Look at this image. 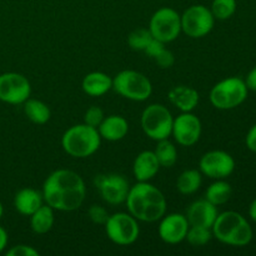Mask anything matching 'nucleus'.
I'll use <instances>...</instances> for the list:
<instances>
[{
    "label": "nucleus",
    "instance_id": "obj_1",
    "mask_svg": "<svg viewBox=\"0 0 256 256\" xmlns=\"http://www.w3.org/2000/svg\"><path fill=\"white\" fill-rule=\"evenodd\" d=\"M86 186L78 172L68 169H58L45 179L42 185L44 202L54 210L74 212L82 205Z\"/></svg>",
    "mask_w": 256,
    "mask_h": 256
},
{
    "label": "nucleus",
    "instance_id": "obj_2",
    "mask_svg": "<svg viewBox=\"0 0 256 256\" xmlns=\"http://www.w3.org/2000/svg\"><path fill=\"white\" fill-rule=\"evenodd\" d=\"M129 214L138 222H155L166 212V199L164 194L148 182H138L130 186L126 200Z\"/></svg>",
    "mask_w": 256,
    "mask_h": 256
},
{
    "label": "nucleus",
    "instance_id": "obj_3",
    "mask_svg": "<svg viewBox=\"0 0 256 256\" xmlns=\"http://www.w3.org/2000/svg\"><path fill=\"white\" fill-rule=\"evenodd\" d=\"M212 236L232 246H245L252 240V229L248 220L236 212L218 214L212 226Z\"/></svg>",
    "mask_w": 256,
    "mask_h": 256
},
{
    "label": "nucleus",
    "instance_id": "obj_4",
    "mask_svg": "<svg viewBox=\"0 0 256 256\" xmlns=\"http://www.w3.org/2000/svg\"><path fill=\"white\" fill-rule=\"evenodd\" d=\"M102 136L96 128L84 124L70 126L62 134V146L68 155L78 159L92 156L99 150Z\"/></svg>",
    "mask_w": 256,
    "mask_h": 256
},
{
    "label": "nucleus",
    "instance_id": "obj_5",
    "mask_svg": "<svg viewBox=\"0 0 256 256\" xmlns=\"http://www.w3.org/2000/svg\"><path fill=\"white\" fill-rule=\"evenodd\" d=\"M248 92L249 89L244 80L236 76L228 78L212 86L210 102L220 110L235 109L246 100Z\"/></svg>",
    "mask_w": 256,
    "mask_h": 256
},
{
    "label": "nucleus",
    "instance_id": "obj_6",
    "mask_svg": "<svg viewBox=\"0 0 256 256\" xmlns=\"http://www.w3.org/2000/svg\"><path fill=\"white\" fill-rule=\"evenodd\" d=\"M112 89L125 99L145 102L152 95V85L142 72L135 70H122L112 79Z\"/></svg>",
    "mask_w": 256,
    "mask_h": 256
},
{
    "label": "nucleus",
    "instance_id": "obj_7",
    "mask_svg": "<svg viewBox=\"0 0 256 256\" xmlns=\"http://www.w3.org/2000/svg\"><path fill=\"white\" fill-rule=\"evenodd\" d=\"M172 112L162 104L148 105L142 114V132L155 142L168 139L172 135Z\"/></svg>",
    "mask_w": 256,
    "mask_h": 256
},
{
    "label": "nucleus",
    "instance_id": "obj_8",
    "mask_svg": "<svg viewBox=\"0 0 256 256\" xmlns=\"http://www.w3.org/2000/svg\"><path fill=\"white\" fill-rule=\"evenodd\" d=\"M148 29L154 39L164 44L172 42L176 40L182 32V18L172 8H160L152 14Z\"/></svg>",
    "mask_w": 256,
    "mask_h": 256
},
{
    "label": "nucleus",
    "instance_id": "obj_9",
    "mask_svg": "<svg viewBox=\"0 0 256 256\" xmlns=\"http://www.w3.org/2000/svg\"><path fill=\"white\" fill-rule=\"evenodd\" d=\"M104 226L108 238L114 244L122 246L134 244L140 234L138 220L126 212H115L110 215Z\"/></svg>",
    "mask_w": 256,
    "mask_h": 256
},
{
    "label": "nucleus",
    "instance_id": "obj_10",
    "mask_svg": "<svg viewBox=\"0 0 256 256\" xmlns=\"http://www.w3.org/2000/svg\"><path fill=\"white\" fill-rule=\"evenodd\" d=\"M182 32L192 39L204 38L212 30L215 18L212 10L202 4L192 5L182 15Z\"/></svg>",
    "mask_w": 256,
    "mask_h": 256
},
{
    "label": "nucleus",
    "instance_id": "obj_11",
    "mask_svg": "<svg viewBox=\"0 0 256 256\" xmlns=\"http://www.w3.org/2000/svg\"><path fill=\"white\" fill-rule=\"evenodd\" d=\"M32 94V85L26 76L19 72L0 75V100L8 104H24Z\"/></svg>",
    "mask_w": 256,
    "mask_h": 256
},
{
    "label": "nucleus",
    "instance_id": "obj_12",
    "mask_svg": "<svg viewBox=\"0 0 256 256\" xmlns=\"http://www.w3.org/2000/svg\"><path fill=\"white\" fill-rule=\"evenodd\" d=\"M94 185L99 190L102 200L110 205L125 202L130 185L120 174H99L94 178Z\"/></svg>",
    "mask_w": 256,
    "mask_h": 256
},
{
    "label": "nucleus",
    "instance_id": "obj_13",
    "mask_svg": "<svg viewBox=\"0 0 256 256\" xmlns=\"http://www.w3.org/2000/svg\"><path fill=\"white\" fill-rule=\"evenodd\" d=\"M199 170L210 179H226L234 172L235 160L229 152L222 150H212L205 152L199 162Z\"/></svg>",
    "mask_w": 256,
    "mask_h": 256
},
{
    "label": "nucleus",
    "instance_id": "obj_14",
    "mask_svg": "<svg viewBox=\"0 0 256 256\" xmlns=\"http://www.w3.org/2000/svg\"><path fill=\"white\" fill-rule=\"evenodd\" d=\"M202 122L196 115L190 112H182L172 122V135L175 142L182 146H192L202 136Z\"/></svg>",
    "mask_w": 256,
    "mask_h": 256
},
{
    "label": "nucleus",
    "instance_id": "obj_15",
    "mask_svg": "<svg viewBox=\"0 0 256 256\" xmlns=\"http://www.w3.org/2000/svg\"><path fill=\"white\" fill-rule=\"evenodd\" d=\"M189 226L185 215L178 212L164 215L160 219L159 236L166 244H179L185 240Z\"/></svg>",
    "mask_w": 256,
    "mask_h": 256
},
{
    "label": "nucleus",
    "instance_id": "obj_16",
    "mask_svg": "<svg viewBox=\"0 0 256 256\" xmlns=\"http://www.w3.org/2000/svg\"><path fill=\"white\" fill-rule=\"evenodd\" d=\"M218 208L214 204L204 199H199L196 202H192L186 210V219L189 225L194 226H204L212 229V224L218 218Z\"/></svg>",
    "mask_w": 256,
    "mask_h": 256
},
{
    "label": "nucleus",
    "instance_id": "obj_17",
    "mask_svg": "<svg viewBox=\"0 0 256 256\" xmlns=\"http://www.w3.org/2000/svg\"><path fill=\"white\" fill-rule=\"evenodd\" d=\"M160 164L154 152L145 150L142 152L134 160L132 174L138 182H149L159 172Z\"/></svg>",
    "mask_w": 256,
    "mask_h": 256
},
{
    "label": "nucleus",
    "instance_id": "obj_18",
    "mask_svg": "<svg viewBox=\"0 0 256 256\" xmlns=\"http://www.w3.org/2000/svg\"><path fill=\"white\" fill-rule=\"evenodd\" d=\"M102 139L108 142H119L126 136L129 132V122L122 115H110L104 118L102 124L98 126Z\"/></svg>",
    "mask_w": 256,
    "mask_h": 256
},
{
    "label": "nucleus",
    "instance_id": "obj_19",
    "mask_svg": "<svg viewBox=\"0 0 256 256\" xmlns=\"http://www.w3.org/2000/svg\"><path fill=\"white\" fill-rule=\"evenodd\" d=\"M170 102L182 112H190L199 104V92L194 88L186 86V85H178L170 89L168 94Z\"/></svg>",
    "mask_w": 256,
    "mask_h": 256
},
{
    "label": "nucleus",
    "instance_id": "obj_20",
    "mask_svg": "<svg viewBox=\"0 0 256 256\" xmlns=\"http://www.w3.org/2000/svg\"><path fill=\"white\" fill-rule=\"evenodd\" d=\"M44 198L42 192L32 188H24L19 190L14 196V206L18 212L25 216H30L42 205Z\"/></svg>",
    "mask_w": 256,
    "mask_h": 256
},
{
    "label": "nucleus",
    "instance_id": "obj_21",
    "mask_svg": "<svg viewBox=\"0 0 256 256\" xmlns=\"http://www.w3.org/2000/svg\"><path fill=\"white\" fill-rule=\"evenodd\" d=\"M82 88L89 96H102L112 89V79L105 72H92L85 75Z\"/></svg>",
    "mask_w": 256,
    "mask_h": 256
},
{
    "label": "nucleus",
    "instance_id": "obj_22",
    "mask_svg": "<svg viewBox=\"0 0 256 256\" xmlns=\"http://www.w3.org/2000/svg\"><path fill=\"white\" fill-rule=\"evenodd\" d=\"M54 225V209L42 204L39 209L30 215V226L35 234H46Z\"/></svg>",
    "mask_w": 256,
    "mask_h": 256
},
{
    "label": "nucleus",
    "instance_id": "obj_23",
    "mask_svg": "<svg viewBox=\"0 0 256 256\" xmlns=\"http://www.w3.org/2000/svg\"><path fill=\"white\" fill-rule=\"evenodd\" d=\"M24 112L30 122L38 125L46 124L52 116L49 106L45 102L30 98L24 102Z\"/></svg>",
    "mask_w": 256,
    "mask_h": 256
},
{
    "label": "nucleus",
    "instance_id": "obj_24",
    "mask_svg": "<svg viewBox=\"0 0 256 256\" xmlns=\"http://www.w3.org/2000/svg\"><path fill=\"white\" fill-rule=\"evenodd\" d=\"M200 170L189 169L182 172L176 180V189L182 195H192L200 189L202 176Z\"/></svg>",
    "mask_w": 256,
    "mask_h": 256
},
{
    "label": "nucleus",
    "instance_id": "obj_25",
    "mask_svg": "<svg viewBox=\"0 0 256 256\" xmlns=\"http://www.w3.org/2000/svg\"><path fill=\"white\" fill-rule=\"evenodd\" d=\"M232 194V189L229 182H224V179L216 180L208 188L205 192V199L209 200L215 206L225 204L230 200Z\"/></svg>",
    "mask_w": 256,
    "mask_h": 256
},
{
    "label": "nucleus",
    "instance_id": "obj_26",
    "mask_svg": "<svg viewBox=\"0 0 256 256\" xmlns=\"http://www.w3.org/2000/svg\"><path fill=\"white\" fill-rule=\"evenodd\" d=\"M155 155L159 162L160 166L172 168L178 162V150L176 146L170 142L169 139H162L158 142L155 148Z\"/></svg>",
    "mask_w": 256,
    "mask_h": 256
},
{
    "label": "nucleus",
    "instance_id": "obj_27",
    "mask_svg": "<svg viewBox=\"0 0 256 256\" xmlns=\"http://www.w3.org/2000/svg\"><path fill=\"white\" fill-rule=\"evenodd\" d=\"M212 232L210 228L194 226V225H190L189 229H188L185 240H186L192 246L199 248V246H204V245H206L208 242L212 240Z\"/></svg>",
    "mask_w": 256,
    "mask_h": 256
},
{
    "label": "nucleus",
    "instance_id": "obj_28",
    "mask_svg": "<svg viewBox=\"0 0 256 256\" xmlns=\"http://www.w3.org/2000/svg\"><path fill=\"white\" fill-rule=\"evenodd\" d=\"M152 39L154 38H152L149 29L139 28V29L132 30L129 34V36H128V45L130 46V49L135 50V52H145V49H146L148 45L150 44Z\"/></svg>",
    "mask_w": 256,
    "mask_h": 256
},
{
    "label": "nucleus",
    "instance_id": "obj_29",
    "mask_svg": "<svg viewBox=\"0 0 256 256\" xmlns=\"http://www.w3.org/2000/svg\"><path fill=\"white\" fill-rule=\"evenodd\" d=\"M212 15L218 20H228L236 12V0H212Z\"/></svg>",
    "mask_w": 256,
    "mask_h": 256
},
{
    "label": "nucleus",
    "instance_id": "obj_30",
    "mask_svg": "<svg viewBox=\"0 0 256 256\" xmlns=\"http://www.w3.org/2000/svg\"><path fill=\"white\" fill-rule=\"evenodd\" d=\"M152 59L154 60L158 64V66H160L162 69H169V68H172L175 62L174 54H172L170 50H168L166 48H165V45L152 58Z\"/></svg>",
    "mask_w": 256,
    "mask_h": 256
},
{
    "label": "nucleus",
    "instance_id": "obj_31",
    "mask_svg": "<svg viewBox=\"0 0 256 256\" xmlns=\"http://www.w3.org/2000/svg\"><path fill=\"white\" fill-rule=\"evenodd\" d=\"M104 112H102V108L99 106H90L89 109L85 112L84 115V122L89 126L96 128L102 124V122L104 120Z\"/></svg>",
    "mask_w": 256,
    "mask_h": 256
},
{
    "label": "nucleus",
    "instance_id": "obj_32",
    "mask_svg": "<svg viewBox=\"0 0 256 256\" xmlns=\"http://www.w3.org/2000/svg\"><path fill=\"white\" fill-rule=\"evenodd\" d=\"M88 215H89V219L98 225H105V222L110 216L108 210L100 205H92L89 212H88Z\"/></svg>",
    "mask_w": 256,
    "mask_h": 256
},
{
    "label": "nucleus",
    "instance_id": "obj_33",
    "mask_svg": "<svg viewBox=\"0 0 256 256\" xmlns=\"http://www.w3.org/2000/svg\"><path fill=\"white\" fill-rule=\"evenodd\" d=\"M8 256H39V252L29 245H15L9 252Z\"/></svg>",
    "mask_w": 256,
    "mask_h": 256
},
{
    "label": "nucleus",
    "instance_id": "obj_34",
    "mask_svg": "<svg viewBox=\"0 0 256 256\" xmlns=\"http://www.w3.org/2000/svg\"><path fill=\"white\" fill-rule=\"evenodd\" d=\"M245 142H246L248 149L252 150V152H256V124L252 125V129L248 132L246 139H245Z\"/></svg>",
    "mask_w": 256,
    "mask_h": 256
},
{
    "label": "nucleus",
    "instance_id": "obj_35",
    "mask_svg": "<svg viewBox=\"0 0 256 256\" xmlns=\"http://www.w3.org/2000/svg\"><path fill=\"white\" fill-rule=\"evenodd\" d=\"M245 84H246L248 89L252 90V92H256V66L252 68V70L248 74L246 79L244 80Z\"/></svg>",
    "mask_w": 256,
    "mask_h": 256
},
{
    "label": "nucleus",
    "instance_id": "obj_36",
    "mask_svg": "<svg viewBox=\"0 0 256 256\" xmlns=\"http://www.w3.org/2000/svg\"><path fill=\"white\" fill-rule=\"evenodd\" d=\"M8 244V234L2 226H0V252L5 249Z\"/></svg>",
    "mask_w": 256,
    "mask_h": 256
},
{
    "label": "nucleus",
    "instance_id": "obj_37",
    "mask_svg": "<svg viewBox=\"0 0 256 256\" xmlns=\"http://www.w3.org/2000/svg\"><path fill=\"white\" fill-rule=\"evenodd\" d=\"M249 216L252 218V222H256V199L252 200V202L249 206Z\"/></svg>",
    "mask_w": 256,
    "mask_h": 256
},
{
    "label": "nucleus",
    "instance_id": "obj_38",
    "mask_svg": "<svg viewBox=\"0 0 256 256\" xmlns=\"http://www.w3.org/2000/svg\"><path fill=\"white\" fill-rule=\"evenodd\" d=\"M2 212H4V209H2V204L0 202V219H2Z\"/></svg>",
    "mask_w": 256,
    "mask_h": 256
}]
</instances>
